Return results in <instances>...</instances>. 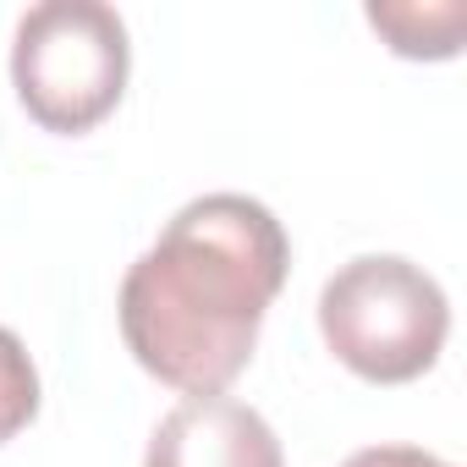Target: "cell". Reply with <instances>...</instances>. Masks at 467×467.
Returning <instances> with one entry per match:
<instances>
[{"mask_svg": "<svg viewBox=\"0 0 467 467\" xmlns=\"http://www.w3.org/2000/svg\"><path fill=\"white\" fill-rule=\"evenodd\" d=\"M319 336L368 385H407L429 374L451 336L440 281L401 254H363L319 292Z\"/></svg>", "mask_w": 467, "mask_h": 467, "instance_id": "obj_2", "label": "cell"}, {"mask_svg": "<svg viewBox=\"0 0 467 467\" xmlns=\"http://www.w3.org/2000/svg\"><path fill=\"white\" fill-rule=\"evenodd\" d=\"M341 467H456V462L418 451V445H368V451H352Z\"/></svg>", "mask_w": 467, "mask_h": 467, "instance_id": "obj_7", "label": "cell"}, {"mask_svg": "<svg viewBox=\"0 0 467 467\" xmlns=\"http://www.w3.org/2000/svg\"><path fill=\"white\" fill-rule=\"evenodd\" d=\"M292 270L286 225L248 192L182 203L127 270L116 314L127 352L182 396H225L254 363L270 303Z\"/></svg>", "mask_w": 467, "mask_h": 467, "instance_id": "obj_1", "label": "cell"}, {"mask_svg": "<svg viewBox=\"0 0 467 467\" xmlns=\"http://www.w3.org/2000/svg\"><path fill=\"white\" fill-rule=\"evenodd\" d=\"M143 467H286V456L265 412L248 401L187 396L154 423Z\"/></svg>", "mask_w": 467, "mask_h": 467, "instance_id": "obj_4", "label": "cell"}, {"mask_svg": "<svg viewBox=\"0 0 467 467\" xmlns=\"http://www.w3.org/2000/svg\"><path fill=\"white\" fill-rule=\"evenodd\" d=\"M368 23L390 39V50L396 56H407V61H445V56H456L462 45V23H467V12L462 6H368Z\"/></svg>", "mask_w": 467, "mask_h": 467, "instance_id": "obj_5", "label": "cell"}, {"mask_svg": "<svg viewBox=\"0 0 467 467\" xmlns=\"http://www.w3.org/2000/svg\"><path fill=\"white\" fill-rule=\"evenodd\" d=\"M127 78H132V39L116 6L45 0V6L23 12L12 39V88L45 132L56 138L94 132L121 105Z\"/></svg>", "mask_w": 467, "mask_h": 467, "instance_id": "obj_3", "label": "cell"}, {"mask_svg": "<svg viewBox=\"0 0 467 467\" xmlns=\"http://www.w3.org/2000/svg\"><path fill=\"white\" fill-rule=\"evenodd\" d=\"M39 418V368L17 330L0 325V445L17 440Z\"/></svg>", "mask_w": 467, "mask_h": 467, "instance_id": "obj_6", "label": "cell"}]
</instances>
